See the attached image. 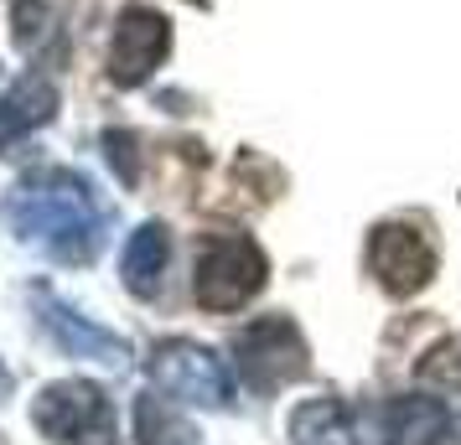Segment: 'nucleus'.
Here are the masks:
<instances>
[{
	"mask_svg": "<svg viewBox=\"0 0 461 445\" xmlns=\"http://www.w3.org/2000/svg\"><path fill=\"white\" fill-rule=\"evenodd\" d=\"M0 223L16 238L47 249L52 259H63V264H88L104 249L109 212L99 202V191L88 187V176L52 166V171H37V176H26V182H16V187L5 191Z\"/></svg>",
	"mask_w": 461,
	"mask_h": 445,
	"instance_id": "nucleus-1",
	"label": "nucleus"
},
{
	"mask_svg": "<svg viewBox=\"0 0 461 445\" xmlns=\"http://www.w3.org/2000/svg\"><path fill=\"white\" fill-rule=\"evenodd\" d=\"M270 259L249 234H208L197 244V270H192V296L208 311H239L265 290Z\"/></svg>",
	"mask_w": 461,
	"mask_h": 445,
	"instance_id": "nucleus-2",
	"label": "nucleus"
},
{
	"mask_svg": "<svg viewBox=\"0 0 461 445\" xmlns=\"http://www.w3.org/2000/svg\"><path fill=\"white\" fill-rule=\"evenodd\" d=\"M32 424L52 445H114L120 441L114 404H109V394L99 383H88V378L47 383L37 394V404H32Z\"/></svg>",
	"mask_w": 461,
	"mask_h": 445,
	"instance_id": "nucleus-3",
	"label": "nucleus"
},
{
	"mask_svg": "<svg viewBox=\"0 0 461 445\" xmlns=\"http://www.w3.org/2000/svg\"><path fill=\"white\" fill-rule=\"evenodd\" d=\"M233 362L254 394H280L312 373V347L291 316H259L233 337Z\"/></svg>",
	"mask_w": 461,
	"mask_h": 445,
	"instance_id": "nucleus-4",
	"label": "nucleus"
},
{
	"mask_svg": "<svg viewBox=\"0 0 461 445\" xmlns=\"http://www.w3.org/2000/svg\"><path fill=\"white\" fill-rule=\"evenodd\" d=\"M150 383L171 399L197 404V409H229L233 404V378L223 358L187 337H171L150 352Z\"/></svg>",
	"mask_w": 461,
	"mask_h": 445,
	"instance_id": "nucleus-5",
	"label": "nucleus"
},
{
	"mask_svg": "<svg viewBox=\"0 0 461 445\" xmlns=\"http://www.w3.org/2000/svg\"><path fill=\"white\" fill-rule=\"evenodd\" d=\"M436 238L425 234L420 223H378L368 234V270L389 296H415L436 280Z\"/></svg>",
	"mask_w": 461,
	"mask_h": 445,
	"instance_id": "nucleus-6",
	"label": "nucleus"
},
{
	"mask_svg": "<svg viewBox=\"0 0 461 445\" xmlns=\"http://www.w3.org/2000/svg\"><path fill=\"white\" fill-rule=\"evenodd\" d=\"M32 306H37L42 332L63 347L68 358H88V362H104V368H125L130 362V342L125 337H114V332L99 326V321H88L78 306H68L63 296H52L47 285L32 290Z\"/></svg>",
	"mask_w": 461,
	"mask_h": 445,
	"instance_id": "nucleus-7",
	"label": "nucleus"
},
{
	"mask_svg": "<svg viewBox=\"0 0 461 445\" xmlns=\"http://www.w3.org/2000/svg\"><path fill=\"white\" fill-rule=\"evenodd\" d=\"M171 47V26L161 11H150V5H130L120 26H114V42H109V78L120 88H135L146 84L150 73L161 67Z\"/></svg>",
	"mask_w": 461,
	"mask_h": 445,
	"instance_id": "nucleus-8",
	"label": "nucleus"
},
{
	"mask_svg": "<svg viewBox=\"0 0 461 445\" xmlns=\"http://www.w3.org/2000/svg\"><path fill=\"white\" fill-rule=\"evenodd\" d=\"M451 404L425 399V394H404V399H389L384 414H378V430H384V445H446L451 441Z\"/></svg>",
	"mask_w": 461,
	"mask_h": 445,
	"instance_id": "nucleus-9",
	"label": "nucleus"
},
{
	"mask_svg": "<svg viewBox=\"0 0 461 445\" xmlns=\"http://www.w3.org/2000/svg\"><path fill=\"white\" fill-rule=\"evenodd\" d=\"M58 114V88L42 73H26L0 93V146H16L22 135L42 129Z\"/></svg>",
	"mask_w": 461,
	"mask_h": 445,
	"instance_id": "nucleus-10",
	"label": "nucleus"
},
{
	"mask_svg": "<svg viewBox=\"0 0 461 445\" xmlns=\"http://www.w3.org/2000/svg\"><path fill=\"white\" fill-rule=\"evenodd\" d=\"M291 445H368L363 441V424L342 399H306L291 409L285 424Z\"/></svg>",
	"mask_w": 461,
	"mask_h": 445,
	"instance_id": "nucleus-11",
	"label": "nucleus"
},
{
	"mask_svg": "<svg viewBox=\"0 0 461 445\" xmlns=\"http://www.w3.org/2000/svg\"><path fill=\"white\" fill-rule=\"evenodd\" d=\"M167 254H171V244H167V228H161V223H140V228L130 234L125 254H120V280H125L130 296L146 300V296H156V290H161Z\"/></svg>",
	"mask_w": 461,
	"mask_h": 445,
	"instance_id": "nucleus-12",
	"label": "nucleus"
},
{
	"mask_svg": "<svg viewBox=\"0 0 461 445\" xmlns=\"http://www.w3.org/2000/svg\"><path fill=\"white\" fill-rule=\"evenodd\" d=\"M135 441L140 445H197V430L161 394H140L135 399Z\"/></svg>",
	"mask_w": 461,
	"mask_h": 445,
	"instance_id": "nucleus-13",
	"label": "nucleus"
},
{
	"mask_svg": "<svg viewBox=\"0 0 461 445\" xmlns=\"http://www.w3.org/2000/svg\"><path fill=\"white\" fill-rule=\"evenodd\" d=\"M104 146H109V161L120 166V176H125V182H135V140H130L125 129H109Z\"/></svg>",
	"mask_w": 461,
	"mask_h": 445,
	"instance_id": "nucleus-14",
	"label": "nucleus"
},
{
	"mask_svg": "<svg viewBox=\"0 0 461 445\" xmlns=\"http://www.w3.org/2000/svg\"><path fill=\"white\" fill-rule=\"evenodd\" d=\"M5 394H11V368L0 362V399H5Z\"/></svg>",
	"mask_w": 461,
	"mask_h": 445,
	"instance_id": "nucleus-15",
	"label": "nucleus"
}]
</instances>
